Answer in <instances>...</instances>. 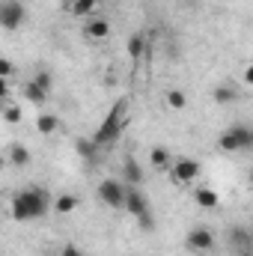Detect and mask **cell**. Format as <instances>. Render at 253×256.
<instances>
[{"label":"cell","instance_id":"26","mask_svg":"<svg viewBox=\"0 0 253 256\" xmlns=\"http://www.w3.org/2000/svg\"><path fill=\"white\" fill-rule=\"evenodd\" d=\"M0 74H3V78L12 74V63H9V60H0Z\"/></svg>","mask_w":253,"mask_h":256},{"label":"cell","instance_id":"12","mask_svg":"<svg viewBox=\"0 0 253 256\" xmlns=\"http://www.w3.org/2000/svg\"><path fill=\"white\" fill-rule=\"evenodd\" d=\"M214 104H230V102H236V86H230V84H220V86H214Z\"/></svg>","mask_w":253,"mask_h":256},{"label":"cell","instance_id":"23","mask_svg":"<svg viewBox=\"0 0 253 256\" xmlns=\"http://www.w3.org/2000/svg\"><path fill=\"white\" fill-rule=\"evenodd\" d=\"M3 120H6V122H18V120H21V108H15V104H6V110H3Z\"/></svg>","mask_w":253,"mask_h":256},{"label":"cell","instance_id":"17","mask_svg":"<svg viewBox=\"0 0 253 256\" xmlns=\"http://www.w3.org/2000/svg\"><path fill=\"white\" fill-rule=\"evenodd\" d=\"M128 54H131V60H140V54H143V33H134L128 39Z\"/></svg>","mask_w":253,"mask_h":256},{"label":"cell","instance_id":"25","mask_svg":"<svg viewBox=\"0 0 253 256\" xmlns=\"http://www.w3.org/2000/svg\"><path fill=\"white\" fill-rule=\"evenodd\" d=\"M60 256H84V254H80V248H74V244H66Z\"/></svg>","mask_w":253,"mask_h":256},{"label":"cell","instance_id":"22","mask_svg":"<svg viewBox=\"0 0 253 256\" xmlns=\"http://www.w3.org/2000/svg\"><path fill=\"white\" fill-rule=\"evenodd\" d=\"M96 149H98V146L92 143V137H90V140H78V152H80L84 158H92V152H96Z\"/></svg>","mask_w":253,"mask_h":256},{"label":"cell","instance_id":"19","mask_svg":"<svg viewBox=\"0 0 253 256\" xmlns=\"http://www.w3.org/2000/svg\"><path fill=\"white\" fill-rule=\"evenodd\" d=\"M149 158H152L155 167H167V164H170V152H167L164 146H155V149L149 152Z\"/></svg>","mask_w":253,"mask_h":256},{"label":"cell","instance_id":"30","mask_svg":"<svg viewBox=\"0 0 253 256\" xmlns=\"http://www.w3.org/2000/svg\"><path fill=\"white\" fill-rule=\"evenodd\" d=\"M250 134H253V128H250Z\"/></svg>","mask_w":253,"mask_h":256},{"label":"cell","instance_id":"21","mask_svg":"<svg viewBox=\"0 0 253 256\" xmlns=\"http://www.w3.org/2000/svg\"><path fill=\"white\" fill-rule=\"evenodd\" d=\"M96 3H98V0H74V3H72V12H74V15H86Z\"/></svg>","mask_w":253,"mask_h":256},{"label":"cell","instance_id":"10","mask_svg":"<svg viewBox=\"0 0 253 256\" xmlns=\"http://www.w3.org/2000/svg\"><path fill=\"white\" fill-rule=\"evenodd\" d=\"M21 92H24V98H27L30 104H45V102H48V90L39 86L36 80H27V84L21 86Z\"/></svg>","mask_w":253,"mask_h":256},{"label":"cell","instance_id":"14","mask_svg":"<svg viewBox=\"0 0 253 256\" xmlns=\"http://www.w3.org/2000/svg\"><path fill=\"white\" fill-rule=\"evenodd\" d=\"M108 30H110V27H108V21H102V18L86 24V36H92V39H104V36H108Z\"/></svg>","mask_w":253,"mask_h":256},{"label":"cell","instance_id":"13","mask_svg":"<svg viewBox=\"0 0 253 256\" xmlns=\"http://www.w3.org/2000/svg\"><path fill=\"white\" fill-rule=\"evenodd\" d=\"M194 200H196V206H202V208H214V206H218V194L212 191V188H200V191L194 194Z\"/></svg>","mask_w":253,"mask_h":256},{"label":"cell","instance_id":"3","mask_svg":"<svg viewBox=\"0 0 253 256\" xmlns=\"http://www.w3.org/2000/svg\"><path fill=\"white\" fill-rule=\"evenodd\" d=\"M126 212H131L137 220H140V226L146 230V232H152L155 230V220H152V208H149V200H146V194L140 191V188H128V196H126Z\"/></svg>","mask_w":253,"mask_h":256},{"label":"cell","instance_id":"29","mask_svg":"<svg viewBox=\"0 0 253 256\" xmlns=\"http://www.w3.org/2000/svg\"><path fill=\"white\" fill-rule=\"evenodd\" d=\"M250 185H253V167H250Z\"/></svg>","mask_w":253,"mask_h":256},{"label":"cell","instance_id":"11","mask_svg":"<svg viewBox=\"0 0 253 256\" xmlns=\"http://www.w3.org/2000/svg\"><path fill=\"white\" fill-rule=\"evenodd\" d=\"M122 176H126L128 185H140L143 182V170H140V164L134 161V155H126V164H122Z\"/></svg>","mask_w":253,"mask_h":256},{"label":"cell","instance_id":"4","mask_svg":"<svg viewBox=\"0 0 253 256\" xmlns=\"http://www.w3.org/2000/svg\"><path fill=\"white\" fill-rule=\"evenodd\" d=\"M220 149L224 152H242V149H250L253 146V134L248 126H230L220 134Z\"/></svg>","mask_w":253,"mask_h":256},{"label":"cell","instance_id":"5","mask_svg":"<svg viewBox=\"0 0 253 256\" xmlns=\"http://www.w3.org/2000/svg\"><path fill=\"white\" fill-rule=\"evenodd\" d=\"M126 196H128V188L120 179H104V182L98 185V200H102L108 208H126Z\"/></svg>","mask_w":253,"mask_h":256},{"label":"cell","instance_id":"6","mask_svg":"<svg viewBox=\"0 0 253 256\" xmlns=\"http://www.w3.org/2000/svg\"><path fill=\"white\" fill-rule=\"evenodd\" d=\"M185 248H188L190 254H208L212 248H214V236L206 230V226H196V230H190L188 238H185Z\"/></svg>","mask_w":253,"mask_h":256},{"label":"cell","instance_id":"8","mask_svg":"<svg viewBox=\"0 0 253 256\" xmlns=\"http://www.w3.org/2000/svg\"><path fill=\"white\" fill-rule=\"evenodd\" d=\"M226 242H230V248L238 254V250H250L253 248V232L250 230H244V226H232L230 232H226Z\"/></svg>","mask_w":253,"mask_h":256},{"label":"cell","instance_id":"7","mask_svg":"<svg viewBox=\"0 0 253 256\" xmlns=\"http://www.w3.org/2000/svg\"><path fill=\"white\" fill-rule=\"evenodd\" d=\"M21 21H24V6H21L18 0H6V3L0 6V24H3L6 30H15Z\"/></svg>","mask_w":253,"mask_h":256},{"label":"cell","instance_id":"16","mask_svg":"<svg viewBox=\"0 0 253 256\" xmlns=\"http://www.w3.org/2000/svg\"><path fill=\"white\" fill-rule=\"evenodd\" d=\"M74 206H78V196H74V194H63V196H57V202H54V208H57L60 214H68Z\"/></svg>","mask_w":253,"mask_h":256},{"label":"cell","instance_id":"15","mask_svg":"<svg viewBox=\"0 0 253 256\" xmlns=\"http://www.w3.org/2000/svg\"><path fill=\"white\" fill-rule=\"evenodd\" d=\"M9 161H12L15 167H27V164H30V152H27L24 146H12V152H9Z\"/></svg>","mask_w":253,"mask_h":256},{"label":"cell","instance_id":"9","mask_svg":"<svg viewBox=\"0 0 253 256\" xmlns=\"http://www.w3.org/2000/svg\"><path fill=\"white\" fill-rule=\"evenodd\" d=\"M196 173H200V164L190 161V158H182V161H176V164L170 167V176H173L176 182H190V179H196Z\"/></svg>","mask_w":253,"mask_h":256},{"label":"cell","instance_id":"27","mask_svg":"<svg viewBox=\"0 0 253 256\" xmlns=\"http://www.w3.org/2000/svg\"><path fill=\"white\" fill-rule=\"evenodd\" d=\"M244 80H248V84H253V66L248 68V72H244Z\"/></svg>","mask_w":253,"mask_h":256},{"label":"cell","instance_id":"20","mask_svg":"<svg viewBox=\"0 0 253 256\" xmlns=\"http://www.w3.org/2000/svg\"><path fill=\"white\" fill-rule=\"evenodd\" d=\"M36 126H39V131H42V134H51V131H57V116H45V114H42Z\"/></svg>","mask_w":253,"mask_h":256},{"label":"cell","instance_id":"18","mask_svg":"<svg viewBox=\"0 0 253 256\" xmlns=\"http://www.w3.org/2000/svg\"><path fill=\"white\" fill-rule=\"evenodd\" d=\"M167 104H170L173 110H182V108L188 104V98H185L182 90H170V92H167Z\"/></svg>","mask_w":253,"mask_h":256},{"label":"cell","instance_id":"31","mask_svg":"<svg viewBox=\"0 0 253 256\" xmlns=\"http://www.w3.org/2000/svg\"><path fill=\"white\" fill-rule=\"evenodd\" d=\"M250 232H253V230H250Z\"/></svg>","mask_w":253,"mask_h":256},{"label":"cell","instance_id":"2","mask_svg":"<svg viewBox=\"0 0 253 256\" xmlns=\"http://www.w3.org/2000/svg\"><path fill=\"white\" fill-rule=\"evenodd\" d=\"M126 122H128V102H126V98H120V102L114 104V110L104 116V122L96 128L92 143H96V146H108V143H114V140L122 134Z\"/></svg>","mask_w":253,"mask_h":256},{"label":"cell","instance_id":"28","mask_svg":"<svg viewBox=\"0 0 253 256\" xmlns=\"http://www.w3.org/2000/svg\"><path fill=\"white\" fill-rule=\"evenodd\" d=\"M236 256H253V248H250V250H238Z\"/></svg>","mask_w":253,"mask_h":256},{"label":"cell","instance_id":"24","mask_svg":"<svg viewBox=\"0 0 253 256\" xmlns=\"http://www.w3.org/2000/svg\"><path fill=\"white\" fill-rule=\"evenodd\" d=\"M33 80H36V84H39V86H45V90H48V92H51V74H45V72H39V74H36V78H33Z\"/></svg>","mask_w":253,"mask_h":256},{"label":"cell","instance_id":"1","mask_svg":"<svg viewBox=\"0 0 253 256\" xmlns=\"http://www.w3.org/2000/svg\"><path fill=\"white\" fill-rule=\"evenodd\" d=\"M48 206H51V196L42 188H24L12 200V218L15 220H36L48 212Z\"/></svg>","mask_w":253,"mask_h":256}]
</instances>
